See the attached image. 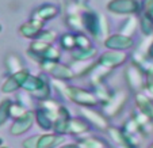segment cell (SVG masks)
<instances>
[{"label": "cell", "instance_id": "cell-1", "mask_svg": "<svg viewBox=\"0 0 153 148\" xmlns=\"http://www.w3.org/2000/svg\"><path fill=\"white\" fill-rule=\"evenodd\" d=\"M22 90L30 93L33 98L38 99V101L49 99L50 93H52V87H50V81L48 79V75H45L42 72L39 75L30 73L29 78L26 79V81L22 86Z\"/></svg>", "mask_w": 153, "mask_h": 148}, {"label": "cell", "instance_id": "cell-2", "mask_svg": "<svg viewBox=\"0 0 153 148\" xmlns=\"http://www.w3.org/2000/svg\"><path fill=\"white\" fill-rule=\"evenodd\" d=\"M65 94H67V99L73 101L77 105H81L83 108H90V106H95L99 103V99L96 98L95 93L92 90L67 84L65 86Z\"/></svg>", "mask_w": 153, "mask_h": 148}, {"label": "cell", "instance_id": "cell-3", "mask_svg": "<svg viewBox=\"0 0 153 148\" xmlns=\"http://www.w3.org/2000/svg\"><path fill=\"white\" fill-rule=\"evenodd\" d=\"M125 81L127 84V88L130 91H133L134 94L142 93V90H145V75L144 71L140 67H137L136 64L130 63L123 72Z\"/></svg>", "mask_w": 153, "mask_h": 148}, {"label": "cell", "instance_id": "cell-4", "mask_svg": "<svg viewBox=\"0 0 153 148\" xmlns=\"http://www.w3.org/2000/svg\"><path fill=\"white\" fill-rule=\"evenodd\" d=\"M106 10L114 15H138L141 12V7L136 0H110L106 4Z\"/></svg>", "mask_w": 153, "mask_h": 148}, {"label": "cell", "instance_id": "cell-5", "mask_svg": "<svg viewBox=\"0 0 153 148\" xmlns=\"http://www.w3.org/2000/svg\"><path fill=\"white\" fill-rule=\"evenodd\" d=\"M103 45L107 50H119V52H127L136 46V41L131 37L121 34V33H114L110 34L103 41Z\"/></svg>", "mask_w": 153, "mask_h": 148}, {"label": "cell", "instance_id": "cell-6", "mask_svg": "<svg viewBox=\"0 0 153 148\" xmlns=\"http://www.w3.org/2000/svg\"><path fill=\"white\" fill-rule=\"evenodd\" d=\"M129 60V55L127 52H119V50H104L103 53L98 56V64L103 65L106 68H114L123 65L126 61Z\"/></svg>", "mask_w": 153, "mask_h": 148}, {"label": "cell", "instance_id": "cell-7", "mask_svg": "<svg viewBox=\"0 0 153 148\" xmlns=\"http://www.w3.org/2000/svg\"><path fill=\"white\" fill-rule=\"evenodd\" d=\"M127 96H129V93L126 90H118L114 91L113 95L107 99L103 103V110L107 116H117L119 111L123 109L125 103L127 101Z\"/></svg>", "mask_w": 153, "mask_h": 148}, {"label": "cell", "instance_id": "cell-8", "mask_svg": "<svg viewBox=\"0 0 153 148\" xmlns=\"http://www.w3.org/2000/svg\"><path fill=\"white\" fill-rule=\"evenodd\" d=\"M81 18H83L84 31L88 33L94 38H100V31H99V12L90 10L87 7L81 12Z\"/></svg>", "mask_w": 153, "mask_h": 148}, {"label": "cell", "instance_id": "cell-9", "mask_svg": "<svg viewBox=\"0 0 153 148\" xmlns=\"http://www.w3.org/2000/svg\"><path fill=\"white\" fill-rule=\"evenodd\" d=\"M58 14H60V8H58L56 4L43 3V4H41V6H38L35 10H33L30 19H34V20H38V22L45 23L48 20L56 18Z\"/></svg>", "mask_w": 153, "mask_h": 148}, {"label": "cell", "instance_id": "cell-10", "mask_svg": "<svg viewBox=\"0 0 153 148\" xmlns=\"http://www.w3.org/2000/svg\"><path fill=\"white\" fill-rule=\"evenodd\" d=\"M30 73L31 72L26 68V70H23L22 72L8 76L7 80L4 81L3 87H1V91H3V93H14V91L22 88V86H23V83L26 81V79L29 78Z\"/></svg>", "mask_w": 153, "mask_h": 148}, {"label": "cell", "instance_id": "cell-11", "mask_svg": "<svg viewBox=\"0 0 153 148\" xmlns=\"http://www.w3.org/2000/svg\"><path fill=\"white\" fill-rule=\"evenodd\" d=\"M49 76L53 79V80H58V81H69L72 80V79H75V73H73L72 68L69 67V65L67 64H62V63H56L54 67L52 68V71H50Z\"/></svg>", "mask_w": 153, "mask_h": 148}, {"label": "cell", "instance_id": "cell-12", "mask_svg": "<svg viewBox=\"0 0 153 148\" xmlns=\"http://www.w3.org/2000/svg\"><path fill=\"white\" fill-rule=\"evenodd\" d=\"M43 26L45 23L42 22H38V20H34V19H29L25 25L19 27V34L25 38H30V40H35L38 37L41 31L43 30Z\"/></svg>", "mask_w": 153, "mask_h": 148}, {"label": "cell", "instance_id": "cell-13", "mask_svg": "<svg viewBox=\"0 0 153 148\" xmlns=\"http://www.w3.org/2000/svg\"><path fill=\"white\" fill-rule=\"evenodd\" d=\"M35 116L33 114V111H27L23 117L18 118L16 121L14 122V125L11 126V133L12 135H22L26 131H29L31 128L33 122H34Z\"/></svg>", "mask_w": 153, "mask_h": 148}, {"label": "cell", "instance_id": "cell-14", "mask_svg": "<svg viewBox=\"0 0 153 148\" xmlns=\"http://www.w3.org/2000/svg\"><path fill=\"white\" fill-rule=\"evenodd\" d=\"M138 29H140L138 15H130V16H126V19L122 22V25L118 29V33L126 35V37L134 38V34H136V31Z\"/></svg>", "mask_w": 153, "mask_h": 148}, {"label": "cell", "instance_id": "cell-15", "mask_svg": "<svg viewBox=\"0 0 153 148\" xmlns=\"http://www.w3.org/2000/svg\"><path fill=\"white\" fill-rule=\"evenodd\" d=\"M4 64H6L7 75L8 76L15 75V73H19V72H22L23 70H26L22 57H20L19 55H16V53H10V55H7Z\"/></svg>", "mask_w": 153, "mask_h": 148}, {"label": "cell", "instance_id": "cell-16", "mask_svg": "<svg viewBox=\"0 0 153 148\" xmlns=\"http://www.w3.org/2000/svg\"><path fill=\"white\" fill-rule=\"evenodd\" d=\"M136 103L138 111L146 116L149 120H153V102L152 98L146 95L145 93H138L136 94Z\"/></svg>", "mask_w": 153, "mask_h": 148}, {"label": "cell", "instance_id": "cell-17", "mask_svg": "<svg viewBox=\"0 0 153 148\" xmlns=\"http://www.w3.org/2000/svg\"><path fill=\"white\" fill-rule=\"evenodd\" d=\"M113 72V70H110V68H106L103 67V65L98 64L96 63V65L92 68V71H91L90 73H88V78H90V83L94 86H96V84H100V83H104L106 81V79L108 78V75Z\"/></svg>", "mask_w": 153, "mask_h": 148}, {"label": "cell", "instance_id": "cell-18", "mask_svg": "<svg viewBox=\"0 0 153 148\" xmlns=\"http://www.w3.org/2000/svg\"><path fill=\"white\" fill-rule=\"evenodd\" d=\"M98 63V58H94V60H87V61H75L69 64V67L72 68L75 76H88V73L92 71V68L96 65Z\"/></svg>", "mask_w": 153, "mask_h": 148}, {"label": "cell", "instance_id": "cell-19", "mask_svg": "<svg viewBox=\"0 0 153 148\" xmlns=\"http://www.w3.org/2000/svg\"><path fill=\"white\" fill-rule=\"evenodd\" d=\"M81 113H83V116L85 117L87 121L92 122V124L95 125V126H98L99 129H107L108 128V122H107V120L104 118L100 113H98V111L92 110V109H88V108H83L81 109Z\"/></svg>", "mask_w": 153, "mask_h": 148}, {"label": "cell", "instance_id": "cell-20", "mask_svg": "<svg viewBox=\"0 0 153 148\" xmlns=\"http://www.w3.org/2000/svg\"><path fill=\"white\" fill-rule=\"evenodd\" d=\"M65 140V137L62 135L58 133H53V135H42L39 137V141H38V147L37 148H53L56 145L61 144V143Z\"/></svg>", "mask_w": 153, "mask_h": 148}, {"label": "cell", "instance_id": "cell-21", "mask_svg": "<svg viewBox=\"0 0 153 148\" xmlns=\"http://www.w3.org/2000/svg\"><path fill=\"white\" fill-rule=\"evenodd\" d=\"M35 120H37V122L39 124L41 128L43 129H50L53 128V125H54V116H52V114L49 113V111H46L45 109H38L37 111H35Z\"/></svg>", "mask_w": 153, "mask_h": 148}, {"label": "cell", "instance_id": "cell-22", "mask_svg": "<svg viewBox=\"0 0 153 148\" xmlns=\"http://www.w3.org/2000/svg\"><path fill=\"white\" fill-rule=\"evenodd\" d=\"M71 55L75 61L94 60V58H98V49L96 46L88 48V49H75L73 52H71Z\"/></svg>", "mask_w": 153, "mask_h": 148}, {"label": "cell", "instance_id": "cell-23", "mask_svg": "<svg viewBox=\"0 0 153 148\" xmlns=\"http://www.w3.org/2000/svg\"><path fill=\"white\" fill-rule=\"evenodd\" d=\"M58 42H60V46L62 50L73 52L76 49V33H73V31L64 33V34L60 35Z\"/></svg>", "mask_w": 153, "mask_h": 148}, {"label": "cell", "instance_id": "cell-24", "mask_svg": "<svg viewBox=\"0 0 153 148\" xmlns=\"http://www.w3.org/2000/svg\"><path fill=\"white\" fill-rule=\"evenodd\" d=\"M65 22H67L68 27H69L73 33H85L84 31V25H83L81 14H67Z\"/></svg>", "mask_w": 153, "mask_h": 148}, {"label": "cell", "instance_id": "cell-25", "mask_svg": "<svg viewBox=\"0 0 153 148\" xmlns=\"http://www.w3.org/2000/svg\"><path fill=\"white\" fill-rule=\"evenodd\" d=\"M142 71H144V75H145V90H146L145 94L149 98H153V63L152 61Z\"/></svg>", "mask_w": 153, "mask_h": 148}, {"label": "cell", "instance_id": "cell-26", "mask_svg": "<svg viewBox=\"0 0 153 148\" xmlns=\"http://www.w3.org/2000/svg\"><path fill=\"white\" fill-rule=\"evenodd\" d=\"M140 30L144 35L150 37L153 34V19H150L148 15H145L144 12H140Z\"/></svg>", "mask_w": 153, "mask_h": 148}, {"label": "cell", "instance_id": "cell-27", "mask_svg": "<svg viewBox=\"0 0 153 148\" xmlns=\"http://www.w3.org/2000/svg\"><path fill=\"white\" fill-rule=\"evenodd\" d=\"M60 60H61V50L57 46H53V45H50L42 53V56H41V63H43V61H54V63H58Z\"/></svg>", "mask_w": 153, "mask_h": 148}, {"label": "cell", "instance_id": "cell-28", "mask_svg": "<svg viewBox=\"0 0 153 148\" xmlns=\"http://www.w3.org/2000/svg\"><path fill=\"white\" fill-rule=\"evenodd\" d=\"M85 118H71L69 121V126H68V131L72 132V133H83L88 129V124H87Z\"/></svg>", "mask_w": 153, "mask_h": 148}, {"label": "cell", "instance_id": "cell-29", "mask_svg": "<svg viewBox=\"0 0 153 148\" xmlns=\"http://www.w3.org/2000/svg\"><path fill=\"white\" fill-rule=\"evenodd\" d=\"M92 46V41L85 33H76V49H88Z\"/></svg>", "mask_w": 153, "mask_h": 148}, {"label": "cell", "instance_id": "cell-30", "mask_svg": "<svg viewBox=\"0 0 153 148\" xmlns=\"http://www.w3.org/2000/svg\"><path fill=\"white\" fill-rule=\"evenodd\" d=\"M57 33L54 31V30H49V29H43L42 31L38 34V37L35 38V40H38V41H42V42H45V44H49V45H52L53 42H54L56 40H57Z\"/></svg>", "mask_w": 153, "mask_h": 148}, {"label": "cell", "instance_id": "cell-31", "mask_svg": "<svg viewBox=\"0 0 153 148\" xmlns=\"http://www.w3.org/2000/svg\"><path fill=\"white\" fill-rule=\"evenodd\" d=\"M108 30H110V26H108V19H107L106 15L100 14L99 12V31H100V40H106L108 37Z\"/></svg>", "mask_w": 153, "mask_h": 148}, {"label": "cell", "instance_id": "cell-32", "mask_svg": "<svg viewBox=\"0 0 153 148\" xmlns=\"http://www.w3.org/2000/svg\"><path fill=\"white\" fill-rule=\"evenodd\" d=\"M11 99H4L0 103V125H3L10 117V108H11Z\"/></svg>", "mask_w": 153, "mask_h": 148}, {"label": "cell", "instance_id": "cell-33", "mask_svg": "<svg viewBox=\"0 0 153 148\" xmlns=\"http://www.w3.org/2000/svg\"><path fill=\"white\" fill-rule=\"evenodd\" d=\"M27 113V109L26 108H23L22 105H19L16 102V103H14L12 102V105H11V108H10V116L11 117H15V118H20V117H23L25 114Z\"/></svg>", "mask_w": 153, "mask_h": 148}, {"label": "cell", "instance_id": "cell-34", "mask_svg": "<svg viewBox=\"0 0 153 148\" xmlns=\"http://www.w3.org/2000/svg\"><path fill=\"white\" fill-rule=\"evenodd\" d=\"M18 99H19V101H18V103L22 105L23 108L29 109V108H30V105H31L33 96H31V94H30V93H27V91L22 90L20 93H18Z\"/></svg>", "mask_w": 153, "mask_h": 148}, {"label": "cell", "instance_id": "cell-35", "mask_svg": "<svg viewBox=\"0 0 153 148\" xmlns=\"http://www.w3.org/2000/svg\"><path fill=\"white\" fill-rule=\"evenodd\" d=\"M81 147L84 148H104L103 141L95 139V137H88V139H84L81 141Z\"/></svg>", "mask_w": 153, "mask_h": 148}, {"label": "cell", "instance_id": "cell-36", "mask_svg": "<svg viewBox=\"0 0 153 148\" xmlns=\"http://www.w3.org/2000/svg\"><path fill=\"white\" fill-rule=\"evenodd\" d=\"M141 12L148 15L150 19H153V0H146V1H145V4L141 8Z\"/></svg>", "mask_w": 153, "mask_h": 148}, {"label": "cell", "instance_id": "cell-37", "mask_svg": "<svg viewBox=\"0 0 153 148\" xmlns=\"http://www.w3.org/2000/svg\"><path fill=\"white\" fill-rule=\"evenodd\" d=\"M39 137L41 136L29 137L27 140H25V141H23V147L25 148H37L38 147V141H39Z\"/></svg>", "mask_w": 153, "mask_h": 148}, {"label": "cell", "instance_id": "cell-38", "mask_svg": "<svg viewBox=\"0 0 153 148\" xmlns=\"http://www.w3.org/2000/svg\"><path fill=\"white\" fill-rule=\"evenodd\" d=\"M146 56L150 58V60L153 58V42H150L149 46H148V49H146Z\"/></svg>", "mask_w": 153, "mask_h": 148}, {"label": "cell", "instance_id": "cell-39", "mask_svg": "<svg viewBox=\"0 0 153 148\" xmlns=\"http://www.w3.org/2000/svg\"><path fill=\"white\" fill-rule=\"evenodd\" d=\"M73 1L77 3V4H80V6H83V7H85L87 3H88V0H73Z\"/></svg>", "mask_w": 153, "mask_h": 148}, {"label": "cell", "instance_id": "cell-40", "mask_svg": "<svg viewBox=\"0 0 153 148\" xmlns=\"http://www.w3.org/2000/svg\"><path fill=\"white\" fill-rule=\"evenodd\" d=\"M136 1L140 4V7H141V8H142V6H144V4H145V1H146V0H136Z\"/></svg>", "mask_w": 153, "mask_h": 148}, {"label": "cell", "instance_id": "cell-41", "mask_svg": "<svg viewBox=\"0 0 153 148\" xmlns=\"http://www.w3.org/2000/svg\"><path fill=\"white\" fill-rule=\"evenodd\" d=\"M62 148H79V147L75 144H71V145H65V147H62Z\"/></svg>", "mask_w": 153, "mask_h": 148}, {"label": "cell", "instance_id": "cell-42", "mask_svg": "<svg viewBox=\"0 0 153 148\" xmlns=\"http://www.w3.org/2000/svg\"><path fill=\"white\" fill-rule=\"evenodd\" d=\"M0 31H1V25H0Z\"/></svg>", "mask_w": 153, "mask_h": 148}, {"label": "cell", "instance_id": "cell-43", "mask_svg": "<svg viewBox=\"0 0 153 148\" xmlns=\"http://www.w3.org/2000/svg\"><path fill=\"white\" fill-rule=\"evenodd\" d=\"M149 148H153V144H152V145H150V147H149Z\"/></svg>", "mask_w": 153, "mask_h": 148}, {"label": "cell", "instance_id": "cell-44", "mask_svg": "<svg viewBox=\"0 0 153 148\" xmlns=\"http://www.w3.org/2000/svg\"><path fill=\"white\" fill-rule=\"evenodd\" d=\"M0 144H1V140H0Z\"/></svg>", "mask_w": 153, "mask_h": 148}]
</instances>
